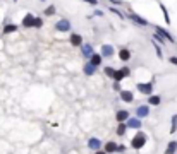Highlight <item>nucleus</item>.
<instances>
[{"label": "nucleus", "mask_w": 177, "mask_h": 154, "mask_svg": "<svg viewBox=\"0 0 177 154\" xmlns=\"http://www.w3.org/2000/svg\"><path fill=\"white\" fill-rule=\"evenodd\" d=\"M144 144H146V134H143V132L136 134V135H134V139L131 140V146H133L134 149H141Z\"/></svg>", "instance_id": "nucleus-1"}, {"label": "nucleus", "mask_w": 177, "mask_h": 154, "mask_svg": "<svg viewBox=\"0 0 177 154\" xmlns=\"http://www.w3.org/2000/svg\"><path fill=\"white\" fill-rule=\"evenodd\" d=\"M124 123H125V127H127V128H136V130H138V128H141V120L138 117L136 118H127Z\"/></svg>", "instance_id": "nucleus-2"}, {"label": "nucleus", "mask_w": 177, "mask_h": 154, "mask_svg": "<svg viewBox=\"0 0 177 154\" xmlns=\"http://www.w3.org/2000/svg\"><path fill=\"white\" fill-rule=\"evenodd\" d=\"M55 29L57 31H64V33H66V31L70 29V22L67 21V19H60V21L55 24Z\"/></svg>", "instance_id": "nucleus-3"}, {"label": "nucleus", "mask_w": 177, "mask_h": 154, "mask_svg": "<svg viewBox=\"0 0 177 154\" xmlns=\"http://www.w3.org/2000/svg\"><path fill=\"white\" fill-rule=\"evenodd\" d=\"M129 17H131V21H133V22H136L138 26H148V24H150V22H148L146 19H143L141 15L134 14V12H131V15H129Z\"/></svg>", "instance_id": "nucleus-4"}, {"label": "nucleus", "mask_w": 177, "mask_h": 154, "mask_svg": "<svg viewBox=\"0 0 177 154\" xmlns=\"http://www.w3.org/2000/svg\"><path fill=\"white\" fill-rule=\"evenodd\" d=\"M138 91L150 96L151 92H153V86H151V82H148V84H138Z\"/></svg>", "instance_id": "nucleus-5"}, {"label": "nucleus", "mask_w": 177, "mask_h": 154, "mask_svg": "<svg viewBox=\"0 0 177 154\" xmlns=\"http://www.w3.org/2000/svg\"><path fill=\"white\" fill-rule=\"evenodd\" d=\"M125 75H129V69H122V70H115L114 75H112V79H115V81H122Z\"/></svg>", "instance_id": "nucleus-6"}, {"label": "nucleus", "mask_w": 177, "mask_h": 154, "mask_svg": "<svg viewBox=\"0 0 177 154\" xmlns=\"http://www.w3.org/2000/svg\"><path fill=\"white\" fill-rule=\"evenodd\" d=\"M136 115H138V118H144V117H148V115H150V106H146V105H141V106H138Z\"/></svg>", "instance_id": "nucleus-7"}, {"label": "nucleus", "mask_w": 177, "mask_h": 154, "mask_svg": "<svg viewBox=\"0 0 177 154\" xmlns=\"http://www.w3.org/2000/svg\"><path fill=\"white\" fill-rule=\"evenodd\" d=\"M112 55H114V46H112V45H103V46H102V57L110 58Z\"/></svg>", "instance_id": "nucleus-8"}, {"label": "nucleus", "mask_w": 177, "mask_h": 154, "mask_svg": "<svg viewBox=\"0 0 177 154\" xmlns=\"http://www.w3.org/2000/svg\"><path fill=\"white\" fill-rule=\"evenodd\" d=\"M157 33H158V34H160V36H162V38H163V40H167V41H170V43H174V41H175V40H174V38H172V36H170V34H169V33H167V31H165V29H163V28H160V26H157Z\"/></svg>", "instance_id": "nucleus-9"}, {"label": "nucleus", "mask_w": 177, "mask_h": 154, "mask_svg": "<svg viewBox=\"0 0 177 154\" xmlns=\"http://www.w3.org/2000/svg\"><path fill=\"white\" fill-rule=\"evenodd\" d=\"M120 98H122V101H125V103H133L134 94L131 91H120Z\"/></svg>", "instance_id": "nucleus-10"}, {"label": "nucleus", "mask_w": 177, "mask_h": 154, "mask_svg": "<svg viewBox=\"0 0 177 154\" xmlns=\"http://www.w3.org/2000/svg\"><path fill=\"white\" fill-rule=\"evenodd\" d=\"M88 147H89V149H93V151H98L100 147H102V142H100L98 139H95V137H93V139L88 140Z\"/></svg>", "instance_id": "nucleus-11"}, {"label": "nucleus", "mask_w": 177, "mask_h": 154, "mask_svg": "<svg viewBox=\"0 0 177 154\" xmlns=\"http://www.w3.org/2000/svg\"><path fill=\"white\" fill-rule=\"evenodd\" d=\"M70 43H72L74 46H79V45H83V38H81V34H78V33L70 34Z\"/></svg>", "instance_id": "nucleus-12"}, {"label": "nucleus", "mask_w": 177, "mask_h": 154, "mask_svg": "<svg viewBox=\"0 0 177 154\" xmlns=\"http://www.w3.org/2000/svg\"><path fill=\"white\" fill-rule=\"evenodd\" d=\"M81 46H83V55H84L86 58H89V57L93 55V46H91V45H88V43L81 45Z\"/></svg>", "instance_id": "nucleus-13"}, {"label": "nucleus", "mask_w": 177, "mask_h": 154, "mask_svg": "<svg viewBox=\"0 0 177 154\" xmlns=\"http://www.w3.org/2000/svg\"><path fill=\"white\" fill-rule=\"evenodd\" d=\"M89 63H93L95 67L102 65V55H98V53H93V55L89 57Z\"/></svg>", "instance_id": "nucleus-14"}, {"label": "nucleus", "mask_w": 177, "mask_h": 154, "mask_svg": "<svg viewBox=\"0 0 177 154\" xmlns=\"http://www.w3.org/2000/svg\"><path fill=\"white\" fill-rule=\"evenodd\" d=\"M33 22H34V15L33 14H28L26 17L22 19V26H24V28H31Z\"/></svg>", "instance_id": "nucleus-15"}, {"label": "nucleus", "mask_w": 177, "mask_h": 154, "mask_svg": "<svg viewBox=\"0 0 177 154\" xmlns=\"http://www.w3.org/2000/svg\"><path fill=\"white\" fill-rule=\"evenodd\" d=\"M83 70H84V74H86V75H93V74H95L96 72V67L95 65H93V63H86V65H84V69H83Z\"/></svg>", "instance_id": "nucleus-16"}, {"label": "nucleus", "mask_w": 177, "mask_h": 154, "mask_svg": "<svg viewBox=\"0 0 177 154\" xmlns=\"http://www.w3.org/2000/svg\"><path fill=\"white\" fill-rule=\"evenodd\" d=\"M119 58H120L122 62H127V60L131 58V51L129 50H120L119 51Z\"/></svg>", "instance_id": "nucleus-17"}, {"label": "nucleus", "mask_w": 177, "mask_h": 154, "mask_svg": "<svg viewBox=\"0 0 177 154\" xmlns=\"http://www.w3.org/2000/svg\"><path fill=\"white\" fill-rule=\"evenodd\" d=\"M127 118H129V111H125V110L117 111V122H125Z\"/></svg>", "instance_id": "nucleus-18"}, {"label": "nucleus", "mask_w": 177, "mask_h": 154, "mask_svg": "<svg viewBox=\"0 0 177 154\" xmlns=\"http://www.w3.org/2000/svg\"><path fill=\"white\" fill-rule=\"evenodd\" d=\"M175 151H177V142H175V140H172V142L167 146L165 154H175Z\"/></svg>", "instance_id": "nucleus-19"}, {"label": "nucleus", "mask_w": 177, "mask_h": 154, "mask_svg": "<svg viewBox=\"0 0 177 154\" xmlns=\"http://www.w3.org/2000/svg\"><path fill=\"white\" fill-rule=\"evenodd\" d=\"M115 151H117V144L115 142H107L105 144V152H115Z\"/></svg>", "instance_id": "nucleus-20"}, {"label": "nucleus", "mask_w": 177, "mask_h": 154, "mask_svg": "<svg viewBox=\"0 0 177 154\" xmlns=\"http://www.w3.org/2000/svg\"><path fill=\"white\" fill-rule=\"evenodd\" d=\"M160 96H151L150 94V98H148V105H151V106H155V105H160Z\"/></svg>", "instance_id": "nucleus-21"}, {"label": "nucleus", "mask_w": 177, "mask_h": 154, "mask_svg": "<svg viewBox=\"0 0 177 154\" xmlns=\"http://www.w3.org/2000/svg\"><path fill=\"white\" fill-rule=\"evenodd\" d=\"M125 123L124 122H119V127H117V135H125Z\"/></svg>", "instance_id": "nucleus-22"}, {"label": "nucleus", "mask_w": 177, "mask_h": 154, "mask_svg": "<svg viewBox=\"0 0 177 154\" xmlns=\"http://www.w3.org/2000/svg\"><path fill=\"white\" fill-rule=\"evenodd\" d=\"M177 130V115H174L172 117V127H170V134H175Z\"/></svg>", "instance_id": "nucleus-23"}, {"label": "nucleus", "mask_w": 177, "mask_h": 154, "mask_svg": "<svg viewBox=\"0 0 177 154\" xmlns=\"http://www.w3.org/2000/svg\"><path fill=\"white\" fill-rule=\"evenodd\" d=\"M45 14H47V15H53V14H55V7H53V5H50V7H47V11H45Z\"/></svg>", "instance_id": "nucleus-24"}, {"label": "nucleus", "mask_w": 177, "mask_h": 154, "mask_svg": "<svg viewBox=\"0 0 177 154\" xmlns=\"http://www.w3.org/2000/svg\"><path fill=\"white\" fill-rule=\"evenodd\" d=\"M33 26H34V28H41V26H43V21H41L40 17H34V22H33Z\"/></svg>", "instance_id": "nucleus-25"}, {"label": "nucleus", "mask_w": 177, "mask_h": 154, "mask_svg": "<svg viewBox=\"0 0 177 154\" xmlns=\"http://www.w3.org/2000/svg\"><path fill=\"white\" fill-rule=\"evenodd\" d=\"M16 29H17L16 26H5V28H4V33H14Z\"/></svg>", "instance_id": "nucleus-26"}, {"label": "nucleus", "mask_w": 177, "mask_h": 154, "mask_svg": "<svg viewBox=\"0 0 177 154\" xmlns=\"http://www.w3.org/2000/svg\"><path fill=\"white\" fill-rule=\"evenodd\" d=\"M153 46H155V50H157V57H158V58H162V51H160V46L157 43H153Z\"/></svg>", "instance_id": "nucleus-27"}, {"label": "nucleus", "mask_w": 177, "mask_h": 154, "mask_svg": "<svg viewBox=\"0 0 177 154\" xmlns=\"http://www.w3.org/2000/svg\"><path fill=\"white\" fill-rule=\"evenodd\" d=\"M114 72H115V70H114V69H110V67H107V69H105V74H107L108 77L114 75Z\"/></svg>", "instance_id": "nucleus-28"}, {"label": "nucleus", "mask_w": 177, "mask_h": 154, "mask_svg": "<svg viewBox=\"0 0 177 154\" xmlns=\"http://www.w3.org/2000/svg\"><path fill=\"white\" fill-rule=\"evenodd\" d=\"M160 7H162V11H163V15H165V21H167V22H170V19H169V12L165 11V7H163V5H160Z\"/></svg>", "instance_id": "nucleus-29"}, {"label": "nucleus", "mask_w": 177, "mask_h": 154, "mask_svg": "<svg viewBox=\"0 0 177 154\" xmlns=\"http://www.w3.org/2000/svg\"><path fill=\"white\" fill-rule=\"evenodd\" d=\"M153 38H155L157 41H160V45H162L163 41H165V40H163V38H160V34H158V33H155V34H153Z\"/></svg>", "instance_id": "nucleus-30"}, {"label": "nucleus", "mask_w": 177, "mask_h": 154, "mask_svg": "<svg viewBox=\"0 0 177 154\" xmlns=\"http://www.w3.org/2000/svg\"><path fill=\"white\" fill-rule=\"evenodd\" d=\"M125 151V146H117V151L115 152H124Z\"/></svg>", "instance_id": "nucleus-31"}, {"label": "nucleus", "mask_w": 177, "mask_h": 154, "mask_svg": "<svg viewBox=\"0 0 177 154\" xmlns=\"http://www.w3.org/2000/svg\"><path fill=\"white\" fill-rule=\"evenodd\" d=\"M170 63H172V65H177V57H170Z\"/></svg>", "instance_id": "nucleus-32"}, {"label": "nucleus", "mask_w": 177, "mask_h": 154, "mask_svg": "<svg viewBox=\"0 0 177 154\" xmlns=\"http://www.w3.org/2000/svg\"><path fill=\"white\" fill-rule=\"evenodd\" d=\"M110 11H112V12H114V14H117V15H119V17H122V14H120V12H119V11H117V9H114V7H112V9H110Z\"/></svg>", "instance_id": "nucleus-33"}, {"label": "nucleus", "mask_w": 177, "mask_h": 154, "mask_svg": "<svg viewBox=\"0 0 177 154\" xmlns=\"http://www.w3.org/2000/svg\"><path fill=\"white\" fill-rule=\"evenodd\" d=\"M114 89H115V91H119V89H120V86H119L117 81H115V84H114Z\"/></svg>", "instance_id": "nucleus-34"}, {"label": "nucleus", "mask_w": 177, "mask_h": 154, "mask_svg": "<svg viewBox=\"0 0 177 154\" xmlns=\"http://www.w3.org/2000/svg\"><path fill=\"white\" fill-rule=\"evenodd\" d=\"M84 2H88V4H91V5H96V0H84Z\"/></svg>", "instance_id": "nucleus-35"}, {"label": "nucleus", "mask_w": 177, "mask_h": 154, "mask_svg": "<svg viewBox=\"0 0 177 154\" xmlns=\"http://www.w3.org/2000/svg\"><path fill=\"white\" fill-rule=\"evenodd\" d=\"M112 4H115V5H120V0H110Z\"/></svg>", "instance_id": "nucleus-36"}, {"label": "nucleus", "mask_w": 177, "mask_h": 154, "mask_svg": "<svg viewBox=\"0 0 177 154\" xmlns=\"http://www.w3.org/2000/svg\"><path fill=\"white\" fill-rule=\"evenodd\" d=\"M95 154H107V152H105V151H100V149H98V151H96Z\"/></svg>", "instance_id": "nucleus-37"}, {"label": "nucleus", "mask_w": 177, "mask_h": 154, "mask_svg": "<svg viewBox=\"0 0 177 154\" xmlns=\"http://www.w3.org/2000/svg\"><path fill=\"white\" fill-rule=\"evenodd\" d=\"M14 2H16V0H14Z\"/></svg>", "instance_id": "nucleus-38"}]
</instances>
